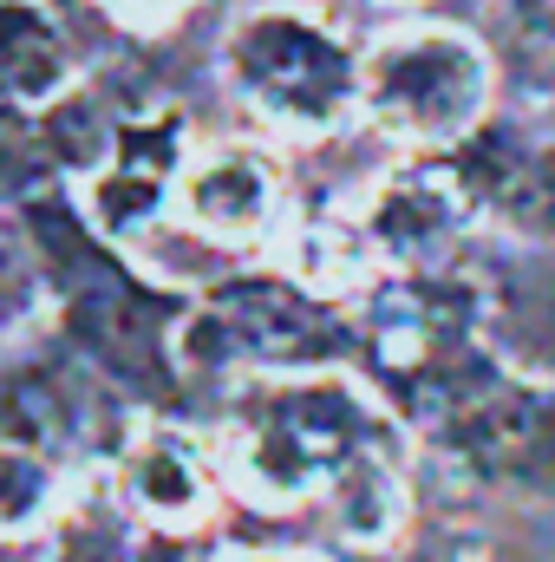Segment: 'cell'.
<instances>
[{
	"label": "cell",
	"instance_id": "obj_1",
	"mask_svg": "<svg viewBox=\"0 0 555 562\" xmlns=\"http://www.w3.org/2000/svg\"><path fill=\"white\" fill-rule=\"evenodd\" d=\"M386 413L340 373H262L236 393L223 425V477L262 504L294 510L327 497L347 464L386 451Z\"/></svg>",
	"mask_w": 555,
	"mask_h": 562
},
{
	"label": "cell",
	"instance_id": "obj_2",
	"mask_svg": "<svg viewBox=\"0 0 555 562\" xmlns=\"http://www.w3.org/2000/svg\"><path fill=\"white\" fill-rule=\"evenodd\" d=\"M223 72H229V92L262 125L287 138H320L360 105L366 59H353V46L301 7H256L229 26Z\"/></svg>",
	"mask_w": 555,
	"mask_h": 562
},
{
	"label": "cell",
	"instance_id": "obj_3",
	"mask_svg": "<svg viewBox=\"0 0 555 562\" xmlns=\"http://www.w3.org/2000/svg\"><path fill=\"white\" fill-rule=\"evenodd\" d=\"M360 105L399 144H464L490 112V53L457 26H399L366 53Z\"/></svg>",
	"mask_w": 555,
	"mask_h": 562
},
{
	"label": "cell",
	"instance_id": "obj_4",
	"mask_svg": "<svg viewBox=\"0 0 555 562\" xmlns=\"http://www.w3.org/2000/svg\"><path fill=\"white\" fill-rule=\"evenodd\" d=\"M320 294H307L301 281H242L229 294H216L190 327H183V353L196 367H269L294 373L327 347V321L314 307Z\"/></svg>",
	"mask_w": 555,
	"mask_h": 562
},
{
	"label": "cell",
	"instance_id": "obj_5",
	"mask_svg": "<svg viewBox=\"0 0 555 562\" xmlns=\"http://www.w3.org/2000/svg\"><path fill=\"white\" fill-rule=\"evenodd\" d=\"M223 491V458L170 419H144L118 445V471H112V497L125 517H138L150 530H196L209 524Z\"/></svg>",
	"mask_w": 555,
	"mask_h": 562
},
{
	"label": "cell",
	"instance_id": "obj_6",
	"mask_svg": "<svg viewBox=\"0 0 555 562\" xmlns=\"http://www.w3.org/2000/svg\"><path fill=\"white\" fill-rule=\"evenodd\" d=\"M190 157H183V125L177 119H138L112 132V150L99 170H86V223L105 243H132L138 229L157 223V210L177 196Z\"/></svg>",
	"mask_w": 555,
	"mask_h": 562
},
{
	"label": "cell",
	"instance_id": "obj_7",
	"mask_svg": "<svg viewBox=\"0 0 555 562\" xmlns=\"http://www.w3.org/2000/svg\"><path fill=\"white\" fill-rule=\"evenodd\" d=\"M360 223H366L380 262H393V269H444L451 243L471 223V190L444 164H406L373 190Z\"/></svg>",
	"mask_w": 555,
	"mask_h": 562
},
{
	"label": "cell",
	"instance_id": "obj_8",
	"mask_svg": "<svg viewBox=\"0 0 555 562\" xmlns=\"http://www.w3.org/2000/svg\"><path fill=\"white\" fill-rule=\"evenodd\" d=\"M177 210L209 243H256V236H269V223H275V210H281V177L262 150L216 144V150H203L183 170Z\"/></svg>",
	"mask_w": 555,
	"mask_h": 562
},
{
	"label": "cell",
	"instance_id": "obj_9",
	"mask_svg": "<svg viewBox=\"0 0 555 562\" xmlns=\"http://www.w3.org/2000/svg\"><path fill=\"white\" fill-rule=\"evenodd\" d=\"M66 79H72V59L53 13L39 0H0V99L46 112L66 99Z\"/></svg>",
	"mask_w": 555,
	"mask_h": 562
},
{
	"label": "cell",
	"instance_id": "obj_10",
	"mask_svg": "<svg viewBox=\"0 0 555 562\" xmlns=\"http://www.w3.org/2000/svg\"><path fill=\"white\" fill-rule=\"evenodd\" d=\"M333 530L353 543V550H386L399 530H406V477H399V458L393 445L386 451H366L360 464H347V477L320 497Z\"/></svg>",
	"mask_w": 555,
	"mask_h": 562
},
{
	"label": "cell",
	"instance_id": "obj_11",
	"mask_svg": "<svg viewBox=\"0 0 555 562\" xmlns=\"http://www.w3.org/2000/svg\"><path fill=\"white\" fill-rule=\"evenodd\" d=\"M287 269L307 294H353L366 288L380 269V249L366 236V223H347V216H307L294 236H287Z\"/></svg>",
	"mask_w": 555,
	"mask_h": 562
},
{
	"label": "cell",
	"instance_id": "obj_12",
	"mask_svg": "<svg viewBox=\"0 0 555 562\" xmlns=\"http://www.w3.org/2000/svg\"><path fill=\"white\" fill-rule=\"evenodd\" d=\"M66 517V477L46 445L0 438V543H26Z\"/></svg>",
	"mask_w": 555,
	"mask_h": 562
},
{
	"label": "cell",
	"instance_id": "obj_13",
	"mask_svg": "<svg viewBox=\"0 0 555 562\" xmlns=\"http://www.w3.org/2000/svg\"><path fill=\"white\" fill-rule=\"evenodd\" d=\"M66 530H59V562H125V537H118V524L92 504H79V510H66L59 517Z\"/></svg>",
	"mask_w": 555,
	"mask_h": 562
},
{
	"label": "cell",
	"instance_id": "obj_14",
	"mask_svg": "<svg viewBox=\"0 0 555 562\" xmlns=\"http://www.w3.org/2000/svg\"><path fill=\"white\" fill-rule=\"evenodd\" d=\"M99 7H105L118 26H132V33H163L190 0H99Z\"/></svg>",
	"mask_w": 555,
	"mask_h": 562
},
{
	"label": "cell",
	"instance_id": "obj_15",
	"mask_svg": "<svg viewBox=\"0 0 555 562\" xmlns=\"http://www.w3.org/2000/svg\"><path fill=\"white\" fill-rule=\"evenodd\" d=\"M360 7H380V13H418V7H438V0H360Z\"/></svg>",
	"mask_w": 555,
	"mask_h": 562
}]
</instances>
